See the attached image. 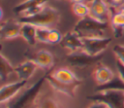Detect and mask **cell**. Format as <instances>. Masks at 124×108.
Listing matches in <instances>:
<instances>
[{"instance_id": "1", "label": "cell", "mask_w": 124, "mask_h": 108, "mask_svg": "<svg viewBox=\"0 0 124 108\" xmlns=\"http://www.w3.org/2000/svg\"><path fill=\"white\" fill-rule=\"evenodd\" d=\"M46 82V74L37 80L30 87H27L15 98L5 104L6 108H32L35 106L36 100L41 93L45 83Z\"/></svg>"}, {"instance_id": "2", "label": "cell", "mask_w": 124, "mask_h": 108, "mask_svg": "<svg viewBox=\"0 0 124 108\" xmlns=\"http://www.w3.org/2000/svg\"><path fill=\"white\" fill-rule=\"evenodd\" d=\"M60 17L57 9L46 5L40 12L28 17H18L16 19L20 23H30L37 27H51L59 22Z\"/></svg>"}, {"instance_id": "3", "label": "cell", "mask_w": 124, "mask_h": 108, "mask_svg": "<svg viewBox=\"0 0 124 108\" xmlns=\"http://www.w3.org/2000/svg\"><path fill=\"white\" fill-rule=\"evenodd\" d=\"M108 22L100 21L90 16L81 18L74 26L73 30L80 37L103 36V33L108 29Z\"/></svg>"}, {"instance_id": "4", "label": "cell", "mask_w": 124, "mask_h": 108, "mask_svg": "<svg viewBox=\"0 0 124 108\" xmlns=\"http://www.w3.org/2000/svg\"><path fill=\"white\" fill-rule=\"evenodd\" d=\"M87 99L94 102H103L108 108H124V91L123 90H105L98 91L86 96Z\"/></svg>"}, {"instance_id": "5", "label": "cell", "mask_w": 124, "mask_h": 108, "mask_svg": "<svg viewBox=\"0 0 124 108\" xmlns=\"http://www.w3.org/2000/svg\"><path fill=\"white\" fill-rule=\"evenodd\" d=\"M82 40V51L91 54L98 55L103 54L105 50L112 42L111 37H103V36H93V37H81Z\"/></svg>"}, {"instance_id": "6", "label": "cell", "mask_w": 124, "mask_h": 108, "mask_svg": "<svg viewBox=\"0 0 124 108\" xmlns=\"http://www.w3.org/2000/svg\"><path fill=\"white\" fill-rule=\"evenodd\" d=\"M102 58H103L102 54L98 55H91L82 50L75 53H70L69 54L66 55V60L68 61V63L71 66L77 68H84L98 64Z\"/></svg>"}, {"instance_id": "7", "label": "cell", "mask_w": 124, "mask_h": 108, "mask_svg": "<svg viewBox=\"0 0 124 108\" xmlns=\"http://www.w3.org/2000/svg\"><path fill=\"white\" fill-rule=\"evenodd\" d=\"M48 0H24L13 9V12L18 17H28L40 12L46 4Z\"/></svg>"}, {"instance_id": "8", "label": "cell", "mask_w": 124, "mask_h": 108, "mask_svg": "<svg viewBox=\"0 0 124 108\" xmlns=\"http://www.w3.org/2000/svg\"><path fill=\"white\" fill-rule=\"evenodd\" d=\"M88 6L90 9V17L103 22L110 21L111 10L106 0H90Z\"/></svg>"}, {"instance_id": "9", "label": "cell", "mask_w": 124, "mask_h": 108, "mask_svg": "<svg viewBox=\"0 0 124 108\" xmlns=\"http://www.w3.org/2000/svg\"><path fill=\"white\" fill-rule=\"evenodd\" d=\"M27 80H17L16 82L5 84L0 90V103H7L20 93L26 87Z\"/></svg>"}, {"instance_id": "10", "label": "cell", "mask_w": 124, "mask_h": 108, "mask_svg": "<svg viewBox=\"0 0 124 108\" xmlns=\"http://www.w3.org/2000/svg\"><path fill=\"white\" fill-rule=\"evenodd\" d=\"M46 83L49 85L50 89L54 90L57 93L64 94L66 96L74 98L76 96V91L78 88L80 86L79 83H75V84H67V83H62L55 78H53L50 73H46Z\"/></svg>"}, {"instance_id": "11", "label": "cell", "mask_w": 124, "mask_h": 108, "mask_svg": "<svg viewBox=\"0 0 124 108\" xmlns=\"http://www.w3.org/2000/svg\"><path fill=\"white\" fill-rule=\"evenodd\" d=\"M25 57L28 60L33 61L39 68L48 70L54 64V58L50 52L46 50H40L34 54L25 53Z\"/></svg>"}, {"instance_id": "12", "label": "cell", "mask_w": 124, "mask_h": 108, "mask_svg": "<svg viewBox=\"0 0 124 108\" xmlns=\"http://www.w3.org/2000/svg\"><path fill=\"white\" fill-rule=\"evenodd\" d=\"M21 23L17 19H8L1 24L0 37L2 40H13L20 36Z\"/></svg>"}, {"instance_id": "13", "label": "cell", "mask_w": 124, "mask_h": 108, "mask_svg": "<svg viewBox=\"0 0 124 108\" xmlns=\"http://www.w3.org/2000/svg\"><path fill=\"white\" fill-rule=\"evenodd\" d=\"M61 46L70 51V53H75L82 50V40L81 37L74 30L69 31L63 35Z\"/></svg>"}, {"instance_id": "14", "label": "cell", "mask_w": 124, "mask_h": 108, "mask_svg": "<svg viewBox=\"0 0 124 108\" xmlns=\"http://www.w3.org/2000/svg\"><path fill=\"white\" fill-rule=\"evenodd\" d=\"M55 91L48 93H41L39 94L34 108H62V103L60 99L54 94Z\"/></svg>"}, {"instance_id": "15", "label": "cell", "mask_w": 124, "mask_h": 108, "mask_svg": "<svg viewBox=\"0 0 124 108\" xmlns=\"http://www.w3.org/2000/svg\"><path fill=\"white\" fill-rule=\"evenodd\" d=\"M50 75L55 78L56 80L62 82V83H67V84H75V83H82V79L78 77L70 68L67 67H60L55 69Z\"/></svg>"}, {"instance_id": "16", "label": "cell", "mask_w": 124, "mask_h": 108, "mask_svg": "<svg viewBox=\"0 0 124 108\" xmlns=\"http://www.w3.org/2000/svg\"><path fill=\"white\" fill-rule=\"evenodd\" d=\"M37 68H39L33 61L26 60L17 66H15V74L17 76L18 80H29L34 73L36 72Z\"/></svg>"}, {"instance_id": "17", "label": "cell", "mask_w": 124, "mask_h": 108, "mask_svg": "<svg viewBox=\"0 0 124 108\" xmlns=\"http://www.w3.org/2000/svg\"><path fill=\"white\" fill-rule=\"evenodd\" d=\"M93 77L98 85H104L111 81L115 77V74L109 67L98 63L93 72Z\"/></svg>"}, {"instance_id": "18", "label": "cell", "mask_w": 124, "mask_h": 108, "mask_svg": "<svg viewBox=\"0 0 124 108\" xmlns=\"http://www.w3.org/2000/svg\"><path fill=\"white\" fill-rule=\"evenodd\" d=\"M110 26L113 30L114 37H121L124 32V12L121 9L111 11Z\"/></svg>"}, {"instance_id": "19", "label": "cell", "mask_w": 124, "mask_h": 108, "mask_svg": "<svg viewBox=\"0 0 124 108\" xmlns=\"http://www.w3.org/2000/svg\"><path fill=\"white\" fill-rule=\"evenodd\" d=\"M20 37H22L28 45L35 46L36 43L38 42V40H37V26L30 24V23H21Z\"/></svg>"}, {"instance_id": "20", "label": "cell", "mask_w": 124, "mask_h": 108, "mask_svg": "<svg viewBox=\"0 0 124 108\" xmlns=\"http://www.w3.org/2000/svg\"><path fill=\"white\" fill-rule=\"evenodd\" d=\"M113 90L124 91V81L119 76H115L111 81H109L107 84L98 85V87L95 89V92L105 91V90Z\"/></svg>"}, {"instance_id": "21", "label": "cell", "mask_w": 124, "mask_h": 108, "mask_svg": "<svg viewBox=\"0 0 124 108\" xmlns=\"http://www.w3.org/2000/svg\"><path fill=\"white\" fill-rule=\"evenodd\" d=\"M13 73H15V66L4 55V54H0V78H1V81L3 82Z\"/></svg>"}, {"instance_id": "22", "label": "cell", "mask_w": 124, "mask_h": 108, "mask_svg": "<svg viewBox=\"0 0 124 108\" xmlns=\"http://www.w3.org/2000/svg\"><path fill=\"white\" fill-rule=\"evenodd\" d=\"M72 10L74 12V14L77 17L84 18L86 16H89L90 13V9L88 4H86L85 2H80V3H73L72 5Z\"/></svg>"}, {"instance_id": "23", "label": "cell", "mask_w": 124, "mask_h": 108, "mask_svg": "<svg viewBox=\"0 0 124 108\" xmlns=\"http://www.w3.org/2000/svg\"><path fill=\"white\" fill-rule=\"evenodd\" d=\"M63 38V35L61 34V32L56 29V28H49V33H48V37H47V44H58L61 43Z\"/></svg>"}, {"instance_id": "24", "label": "cell", "mask_w": 124, "mask_h": 108, "mask_svg": "<svg viewBox=\"0 0 124 108\" xmlns=\"http://www.w3.org/2000/svg\"><path fill=\"white\" fill-rule=\"evenodd\" d=\"M50 27H37V40L38 42L47 43V37Z\"/></svg>"}, {"instance_id": "25", "label": "cell", "mask_w": 124, "mask_h": 108, "mask_svg": "<svg viewBox=\"0 0 124 108\" xmlns=\"http://www.w3.org/2000/svg\"><path fill=\"white\" fill-rule=\"evenodd\" d=\"M112 52L115 54L116 59H118L119 61H121L124 64V45L117 44V45L113 46L112 47Z\"/></svg>"}, {"instance_id": "26", "label": "cell", "mask_w": 124, "mask_h": 108, "mask_svg": "<svg viewBox=\"0 0 124 108\" xmlns=\"http://www.w3.org/2000/svg\"><path fill=\"white\" fill-rule=\"evenodd\" d=\"M110 9H121L124 7V0H106Z\"/></svg>"}, {"instance_id": "27", "label": "cell", "mask_w": 124, "mask_h": 108, "mask_svg": "<svg viewBox=\"0 0 124 108\" xmlns=\"http://www.w3.org/2000/svg\"><path fill=\"white\" fill-rule=\"evenodd\" d=\"M115 66H116V69H117L118 76L124 81V64H123L121 61H119L118 59H116Z\"/></svg>"}, {"instance_id": "28", "label": "cell", "mask_w": 124, "mask_h": 108, "mask_svg": "<svg viewBox=\"0 0 124 108\" xmlns=\"http://www.w3.org/2000/svg\"><path fill=\"white\" fill-rule=\"evenodd\" d=\"M88 108H108V106L103 102H93Z\"/></svg>"}, {"instance_id": "29", "label": "cell", "mask_w": 124, "mask_h": 108, "mask_svg": "<svg viewBox=\"0 0 124 108\" xmlns=\"http://www.w3.org/2000/svg\"><path fill=\"white\" fill-rule=\"evenodd\" d=\"M121 10H122V11L124 12V7H122V8H121Z\"/></svg>"}, {"instance_id": "30", "label": "cell", "mask_w": 124, "mask_h": 108, "mask_svg": "<svg viewBox=\"0 0 124 108\" xmlns=\"http://www.w3.org/2000/svg\"><path fill=\"white\" fill-rule=\"evenodd\" d=\"M71 1H73V0H71Z\"/></svg>"}]
</instances>
